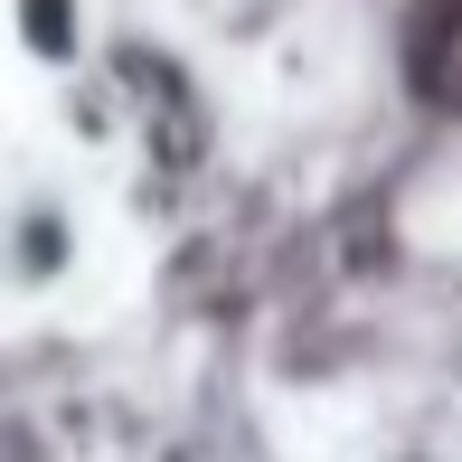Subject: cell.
I'll return each mask as SVG.
<instances>
[{"label":"cell","mask_w":462,"mask_h":462,"mask_svg":"<svg viewBox=\"0 0 462 462\" xmlns=\"http://www.w3.org/2000/svg\"><path fill=\"white\" fill-rule=\"evenodd\" d=\"M19 29H29V48L48 57V67L76 57V10H67V0H19Z\"/></svg>","instance_id":"7a4b0ae2"},{"label":"cell","mask_w":462,"mask_h":462,"mask_svg":"<svg viewBox=\"0 0 462 462\" xmlns=\"http://www.w3.org/2000/svg\"><path fill=\"white\" fill-rule=\"evenodd\" d=\"M171 462H189V453H171Z\"/></svg>","instance_id":"277c9868"},{"label":"cell","mask_w":462,"mask_h":462,"mask_svg":"<svg viewBox=\"0 0 462 462\" xmlns=\"http://www.w3.org/2000/svg\"><path fill=\"white\" fill-rule=\"evenodd\" d=\"M387 462H444V453H387Z\"/></svg>","instance_id":"3957f363"},{"label":"cell","mask_w":462,"mask_h":462,"mask_svg":"<svg viewBox=\"0 0 462 462\" xmlns=\"http://www.w3.org/2000/svg\"><path fill=\"white\" fill-rule=\"evenodd\" d=\"M76 255H86V226H76V208L67 199H19L10 208V226H0V283L10 292H57L76 274Z\"/></svg>","instance_id":"6da1fadb"}]
</instances>
